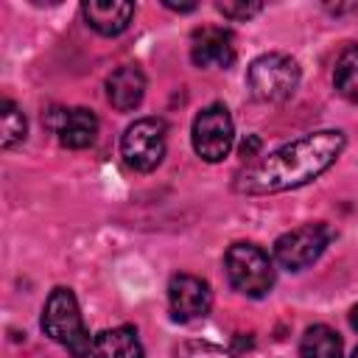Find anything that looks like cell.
<instances>
[{
    "label": "cell",
    "instance_id": "20",
    "mask_svg": "<svg viewBox=\"0 0 358 358\" xmlns=\"http://www.w3.org/2000/svg\"><path fill=\"white\" fill-rule=\"evenodd\" d=\"M257 145H260V140H257V137H249V143L243 140V145H241V154H243V157H252V151H255Z\"/></svg>",
    "mask_w": 358,
    "mask_h": 358
},
{
    "label": "cell",
    "instance_id": "10",
    "mask_svg": "<svg viewBox=\"0 0 358 358\" xmlns=\"http://www.w3.org/2000/svg\"><path fill=\"white\" fill-rule=\"evenodd\" d=\"M190 59L196 67L227 70L235 62V36L218 25H201L190 36Z\"/></svg>",
    "mask_w": 358,
    "mask_h": 358
},
{
    "label": "cell",
    "instance_id": "2",
    "mask_svg": "<svg viewBox=\"0 0 358 358\" xmlns=\"http://www.w3.org/2000/svg\"><path fill=\"white\" fill-rule=\"evenodd\" d=\"M42 330L62 344L73 358H87L92 352V338L84 327L76 294L70 288H53L45 310H42Z\"/></svg>",
    "mask_w": 358,
    "mask_h": 358
},
{
    "label": "cell",
    "instance_id": "12",
    "mask_svg": "<svg viewBox=\"0 0 358 358\" xmlns=\"http://www.w3.org/2000/svg\"><path fill=\"white\" fill-rule=\"evenodd\" d=\"M145 95V76L137 64H123L106 78V98L117 112H131Z\"/></svg>",
    "mask_w": 358,
    "mask_h": 358
},
{
    "label": "cell",
    "instance_id": "19",
    "mask_svg": "<svg viewBox=\"0 0 358 358\" xmlns=\"http://www.w3.org/2000/svg\"><path fill=\"white\" fill-rule=\"evenodd\" d=\"M165 8H171V11H193L196 3H171V0H165Z\"/></svg>",
    "mask_w": 358,
    "mask_h": 358
},
{
    "label": "cell",
    "instance_id": "11",
    "mask_svg": "<svg viewBox=\"0 0 358 358\" xmlns=\"http://www.w3.org/2000/svg\"><path fill=\"white\" fill-rule=\"evenodd\" d=\"M81 14L87 25L103 36H117L129 28L134 17V3H120V0H87L81 3Z\"/></svg>",
    "mask_w": 358,
    "mask_h": 358
},
{
    "label": "cell",
    "instance_id": "3",
    "mask_svg": "<svg viewBox=\"0 0 358 358\" xmlns=\"http://www.w3.org/2000/svg\"><path fill=\"white\" fill-rule=\"evenodd\" d=\"M224 268L229 285L243 296L260 299L274 288V263L255 243H232L224 255Z\"/></svg>",
    "mask_w": 358,
    "mask_h": 358
},
{
    "label": "cell",
    "instance_id": "7",
    "mask_svg": "<svg viewBox=\"0 0 358 358\" xmlns=\"http://www.w3.org/2000/svg\"><path fill=\"white\" fill-rule=\"evenodd\" d=\"M327 243H330V229L322 221L302 224L296 229L282 232L274 241V260L288 271H302L313 260H319Z\"/></svg>",
    "mask_w": 358,
    "mask_h": 358
},
{
    "label": "cell",
    "instance_id": "13",
    "mask_svg": "<svg viewBox=\"0 0 358 358\" xmlns=\"http://www.w3.org/2000/svg\"><path fill=\"white\" fill-rule=\"evenodd\" d=\"M92 358H143L137 330L129 324L109 327L92 336Z\"/></svg>",
    "mask_w": 358,
    "mask_h": 358
},
{
    "label": "cell",
    "instance_id": "5",
    "mask_svg": "<svg viewBox=\"0 0 358 358\" xmlns=\"http://www.w3.org/2000/svg\"><path fill=\"white\" fill-rule=\"evenodd\" d=\"M165 123L159 117L134 120L120 137V157L131 171L148 173L165 157Z\"/></svg>",
    "mask_w": 358,
    "mask_h": 358
},
{
    "label": "cell",
    "instance_id": "14",
    "mask_svg": "<svg viewBox=\"0 0 358 358\" xmlns=\"http://www.w3.org/2000/svg\"><path fill=\"white\" fill-rule=\"evenodd\" d=\"M341 352H344L341 336L327 324H310L299 341L302 358H341Z\"/></svg>",
    "mask_w": 358,
    "mask_h": 358
},
{
    "label": "cell",
    "instance_id": "8",
    "mask_svg": "<svg viewBox=\"0 0 358 358\" xmlns=\"http://www.w3.org/2000/svg\"><path fill=\"white\" fill-rule=\"evenodd\" d=\"M168 305L171 316L176 322H196L210 313L213 308V291L207 280L196 274H176L168 282Z\"/></svg>",
    "mask_w": 358,
    "mask_h": 358
},
{
    "label": "cell",
    "instance_id": "17",
    "mask_svg": "<svg viewBox=\"0 0 358 358\" xmlns=\"http://www.w3.org/2000/svg\"><path fill=\"white\" fill-rule=\"evenodd\" d=\"M176 358H238V355H232L224 347L210 344V341H185V344H179Z\"/></svg>",
    "mask_w": 358,
    "mask_h": 358
},
{
    "label": "cell",
    "instance_id": "1",
    "mask_svg": "<svg viewBox=\"0 0 358 358\" xmlns=\"http://www.w3.org/2000/svg\"><path fill=\"white\" fill-rule=\"evenodd\" d=\"M344 143L347 140L338 129L305 134V137L271 151L252 168H246V173H241L235 187L249 196L282 193V190L302 187V185L313 182L319 173H324L341 157Z\"/></svg>",
    "mask_w": 358,
    "mask_h": 358
},
{
    "label": "cell",
    "instance_id": "9",
    "mask_svg": "<svg viewBox=\"0 0 358 358\" xmlns=\"http://www.w3.org/2000/svg\"><path fill=\"white\" fill-rule=\"evenodd\" d=\"M45 123L53 129L56 140L64 148H87L95 143V134H98V117L92 115V109H84V106L50 109L45 115Z\"/></svg>",
    "mask_w": 358,
    "mask_h": 358
},
{
    "label": "cell",
    "instance_id": "22",
    "mask_svg": "<svg viewBox=\"0 0 358 358\" xmlns=\"http://www.w3.org/2000/svg\"><path fill=\"white\" fill-rule=\"evenodd\" d=\"M352 358H358V347H355V350H352Z\"/></svg>",
    "mask_w": 358,
    "mask_h": 358
},
{
    "label": "cell",
    "instance_id": "6",
    "mask_svg": "<svg viewBox=\"0 0 358 358\" xmlns=\"http://www.w3.org/2000/svg\"><path fill=\"white\" fill-rule=\"evenodd\" d=\"M235 143V126L224 103L204 106L193 120V148L204 162H221Z\"/></svg>",
    "mask_w": 358,
    "mask_h": 358
},
{
    "label": "cell",
    "instance_id": "18",
    "mask_svg": "<svg viewBox=\"0 0 358 358\" xmlns=\"http://www.w3.org/2000/svg\"><path fill=\"white\" fill-rule=\"evenodd\" d=\"M215 8L224 14V17H229V20H249V17H255V14H260V8H263V3H257V0H224V3H215Z\"/></svg>",
    "mask_w": 358,
    "mask_h": 358
},
{
    "label": "cell",
    "instance_id": "4",
    "mask_svg": "<svg viewBox=\"0 0 358 358\" xmlns=\"http://www.w3.org/2000/svg\"><path fill=\"white\" fill-rule=\"evenodd\" d=\"M246 84L257 101L280 103L294 95L299 84V64L285 53H263L249 64Z\"/></svg>",
    "mask_w": 358,
    "mask_h": 358
},
{
    "label": "cell",
    "instance_id": "21",
    "mask_svg": "<svg viewBox=\"0 0 358 358\" xmlns=\"http://www.w3.org/2000/svg\"><path fill=\"white\" fill-rule=\"evenodd\" d=\"M350 324L358 330V305H355V308H352V313H350Z\"/></svg>",
    "mask_w": 358,
    "mask_h": 358
},
{
    "label": "cell",
    "instance_id": "16",
    "mask_svg": "<svg viewBox=\"0 0 358 358\" xmlns=\"http://www.w3.org/2000/svg\"><path fill=\"white\" fill-rule=\"evenodd\" d=\"M25 131H28V123L20 106L14 101H3L0 103V145L14 148L17 143L25 140Z\"/></svg>",
    "mask_w": 358,
    "mask_h": 358
},
{
    "label": "cell",
    "instance_id": "15",
    "mask_svg": "<svg viewBox=\"0 0 358 358\" xmlns=\"http://www.w3.org/2000/svg\"><path fill=\"white\" fill-rule=\"evenodd\" d=\"M333 84L347 101L358 103V45H347L338 53L333 67Z\"/></svg>",
    "mask_w": 358,
    "mask_h": 358
}]
</instances>
